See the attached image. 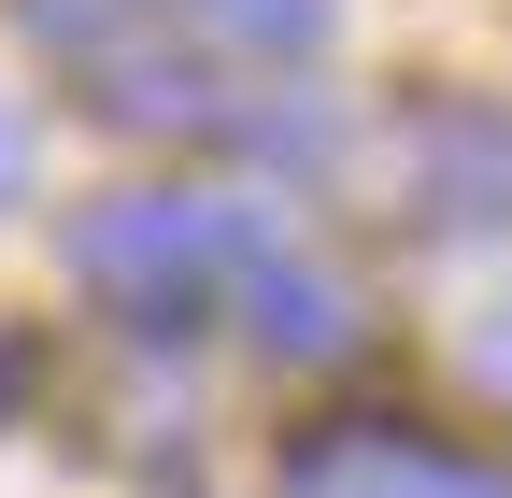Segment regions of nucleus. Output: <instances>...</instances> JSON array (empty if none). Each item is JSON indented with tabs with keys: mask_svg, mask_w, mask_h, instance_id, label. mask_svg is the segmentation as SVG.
I'll return each instance as SVG.
<instances>
[{
	"mask_svg": "<svg viewBox=\"0 0 512 498\" xmlns=\"http://www.w3.org/2000/svg\"><path fill=\"white\" fill-rule=\"evenodd\" d=\"M271 242H285V228L256 214V200H214V185H128V200H86V214H72V285L171 342V328L228 314L242 271L271 257Z\"/></svg>",
	"mask_w": 512,
	"mask_h": 498,
	"instance_id": "1",
	"label": "nucleus"
},
{
	"mask_svg": "<svg viewBox=\"0 0 512 498\" xmlns=\"http://www.w3.org/2000/svg\"><path fill=\"white\" fill-rule=\"evenodd\" d=\"M285 498H441V456L413 427H384V413H342V427H313L285 456Z\"/></svg>",
	"mask_w": 512,
	"mask_h": 498,
	"instance_id": "4",
	"label": "nucleus"
},
{
	"mask_svg": "<svg viewBox=\"0 0 512 498\" xmlns=\"http://www.w3.org/2000/svg\"><path fill=\"white\" fill-rule=\"evenodd\" d=\"M185 15V43L200 57H228V72H256V57H313L342 29V0H171Z\"/></svg>",
	"mask_w": 512,
	"mask_h": 498,
	"instance_id": "5",
	"label": "nucleus"
},
{
	"mask_svg": "<svg viewBox=\"0 0 512 498\" xmlns=\"http://www.w3.org/2000/svg\"><path fill=\"white\" fill-rule=\"evenodd\" d=\"M441 498H512V456H441Z\"/></svg>",
	"mask_w": 512,
	"mask_h": 498,
	"instance_id": "8",
	"label": "nucleus"
},
{
	"mask_svg": "<svg viewBox=\"0 0 512 498\" xmlns=\"http://www.w3.org/2000/svg\"><path fill=\"white\" fill-rule=\"evenodd\" d=\"M228 314L256 328V356H356V328H370V299H356V271H328V257H313V242H271V257H256L242 271V299H228Z\"/></svg>",
	"mask_w": 512,
	"mask_h": 498,
	"instance_id": "2",
	"label": "nucleus"
},
{
	"mask_svg": "<svg viewBox=\"0 0 512 498\" xmlns=\"http://www.w3.org/2000/svg\"><path fill=\"white\" fill-rule=\"evenodd\" d=\"M15 29H29L43 57H72V72H86V57H114V43L157 29V0H15Z\"/></svg>",
	"mask_w": 512,
	"mask_h": 498,
	"instance_id": "6",
	"label": "nucleus"
},
{
	"mask_svg": "<svg viewBox=\"0 0 512 498\" xmlns=\"http://www.w3.org/2000/svg\"><path fill=\"white\" fill-rule=\"evenodd\" d=\"M470 370H484V385H498V399H512V299H498V314H484V328H470Z\"/></svg>",
	"mask_w": 512,
	"mask_h": 498,
	"instance_id": "7",
	"label": "nucleus"
},
{
	"mask_svg": "<svg viewBox=\"0 0 512 498\" xmlns=\"http://www.w3.org/2000/svg\"><path fill=\"white\" fill-rule=\"evenodd\" d=\"M15 200H29V114L0 100V214H15Z\"/></svg>",
	"mask_w": 512,
	"mask_h": 498,
	"instance_id": "9",
	"label": "nucleus"
},
{
	"mask_svg": "<svg viewBox=\"0 0 512 498\" xmlns=\"http://www.w3.org/2000/svg\"><path fill=\"white\" fill-rule=\"evenodd\" d=\"M413 214L427 228H498L512 214V114H427L413 129Z\"/></svg>",
	"mask_w": 512,
	"mask_h": 498,
	"instance_id": "3",
	"label": "nucleus"
}]
</instances>
